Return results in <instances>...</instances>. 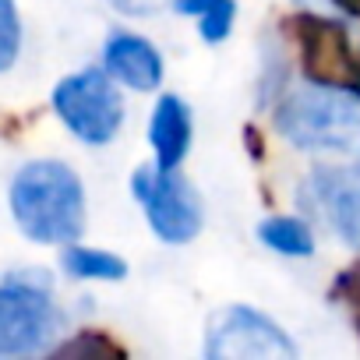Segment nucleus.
<instances>
[{
    "mask_svg": "<svg viewBox=\"0 0 360 360\" xmlns=\"http://www.w3.org/2000/svg\"><path fill=\"white\" fill-rule=\"evenodd\" d=\"M103 68L131 92H155L162 85V53L138 32H113L103 43Z\"/></svg>",
    "mask_w": 360,
    "mask_h": 360,
    "instance_id": "6e6552de",
    "label": "nucleus"
},
{
    "mask_svg": "<svg viewBox=\"0 0 360 360\" xmlns=\"http://www.w3.org/2000/svg\"><path fill=\"white\" fill-rule=\"evenodd\" d=\"M332 4L342 8L346 15H356V18H360V0H332Z\"/></svg>",
    "mask_w": 360,
    "mask_h": 360,
    "instance_id": "2eb2a0df",
    "label": "nucleus"
},
{
    "mask_svg": "<svg viewBox=\"0 0 360 360\" xmlns=\"http://www.w3.org/2000/svg\"><path fill=\"white\" fill-rule=\"evenodd\" d=\"M106 4L113 11L127 15V18H152V15H159L169 4V0H106Z\"/></svg>",
    "mask_w": 360,
    "mask_h": 360,
    "instance_id": "4468645a",
    "label": "nucleus"
},
{
    "mask_svg": "<svg viewBox=\"0 0 360 360\" xmlns=\"http://www.w3.org/2000/svg\"><path fill=\"white\" fill-rule=\"evenodd\" d=\"M205 356L209 360H293L297 342L269 314L248 304H230L216 311L205 328Z\"/></svg>",
    "mask_w": 360,
    "mask_h": 360,
    "instance_id": "423d86ee",
    "label": "nucleus"
},
{
    "mask_svg": "<svg viewBox=\"0 0 360 360\" xmlns=\"http://www.w3.org/2000/svg\"><path fill=\"white\" fill-rule=\"evenodd\" d=\"M22 50V18L15 0H0V75L11 71Z\"/></svg>",
    "mask_w": 360,
    "mask_h": 360,
    "instance_id": "ddd939ff",
    "label": "nucleus"
},
{
    "mask_svg": "<svg viewBox=\"0 0 360 360\" xmlns=\"http://www.w3.org/2000/svg\"><path fill=\"white\" fill-rule=\"evenodd\" d=\"M11 216L36 244H71L85 230V184L60 159H32L11 180Z\"/></svg>",
    "mask_w": 360,
    "mask_h": 360,
    "instance_id": "f257e3e1",
    "label": "nucleus"
},
{
    "mask_svg": "<svg viewBox=\"0 0 360 360\" xmlns=\"http://www.w3.org/2000/svg\"><path fill=\"white\" fill-rule=\"evenodd\" d=\"M276 131L311 155L360 152V96L325 82L297 85L276 106Z\"/></svg>",
    "mask_w": 360,
    "mask_h": 360,
    "instance_id": "f03ea898",
    "label": "nucleus"
},
{
    "mask_svg": "<svg viewBox=\"0 0 360 360\" xmlns=\"http://www.w3.org/2000/svg\"><path fill=\"white\" fill-rule=\"evenodd\" d=\"M60 269L71 279H85V283H120L127 276V262L120 255L99 251V248H85V244H64L60 255Z\"/></svg>",
    "mask_w": 360,
    "mask_h": 360,
    "instance_id": "9b49d317",
    "label": "nucleus"
},
{
    "mask_svg": "<svg viewBox=\"0 0 360 360\" xmlns=\"http://www.w3.org/2000/svg\"><path fill=\"white\" fill-rule=\"evenodd\" d=\"M169 8L176 15L198 18V36L209 46H219L233 36V22H237L233 0H169Z\"/></svg>",
    "mask_w": 360,
    "mask_h": 360,
    "instance_id": "f8f14e48",
    "label": "nucleus"
},
{
    "mask_svg": "<svg viewBox=\"0 0 360 360\" xmlns=\"http://www.w3.org/2000/svg\"><path fill=\"white\" fill-rule=\"evenodd\" d=\"M191 141H195L191 106L176 92H162L148 117V145H152L155 162L166 169H176L184 162V155L191 152Z\"/></svg>",
    "mask_w": 360,
    "mask_h": 360,
    "instance_id": "1a4fd4ad",
    "label": "nucleus"
},
{
    "mask_svg": "<svg viewBox=\"0 0 360 360\" xmlns=\"http://www.w3.org/2000/svg\"><path fill=\"white\" fill-rule=\"evenodd\" d=\"M258 240L283 258H311L314 255V230L304 216H269L258 223Z\"/></svg>",
    "mask_w": 360,
    "mask_h": 360,
    "instance_id": "9d476101",
    "label": "nucleus"
},
{
    "mask_svg": "<svg viewBox=\"0 0 360 360\" xmlns=\"http://www.w3.org/2000/svg\"><path fill=\"white\" fill-rule=\"evenodd\" d=\"M53 113L85 145H110L124 127V96L106 68H85L57 82Z\"/></svg>",
    "mask_w": 360,
    "mask_h": 360,
    "instance_id": "39448f33",
    "label": "nucleus"
},
{
    "mask_svg": "<svg viewBox=\"0 0 360 360\" xmlns=\"http://www.w3.org/2000/svg\"><path fill=\"white\" fill-rule=\"evenodd\" d=\"M131 195L145 209L148 230L169 248L191 244L205 226V209L191 180L180 176L176 169L159 166L155 159L141 162L131 173Z\"/></svg>",
    "mask_w": 360,
    "mask_h": 360,
    "instance_id": "20e7f679",
    "label": "nucleus"
},
{
    "mask_svg": "<svg viewBox=\"0 0 360 360\" xmlns=\"http://www.w3.org/2000/svg\"><path fill=\"white\" fill-rule=\"evenodd\" d=\"M304 191L307 216L325 219L346 248L360 251V166H318Z\"/></svg>",
    "mask_w": 360,
    "mask_h": 360,
    "instance_id": "0eeeda50",
    "label": "nucleus"
},
{
    "mask_svg": "<svg viewBox=\"0 0 360 360\" xmlns=\"http://www.w3.org/2000/svg\"><path fill=\"white\" fill-rule=\"evenodd\" d=\"M64 314L53 304L46 272H11L0 283V353L32 356L53 349Z\"/></svg>",
    "mask_w": 360,
    "mask_h": 360,
    "instance_id": "7ed1b4c3",
    "label": "nucleus"
}]
</instances>
